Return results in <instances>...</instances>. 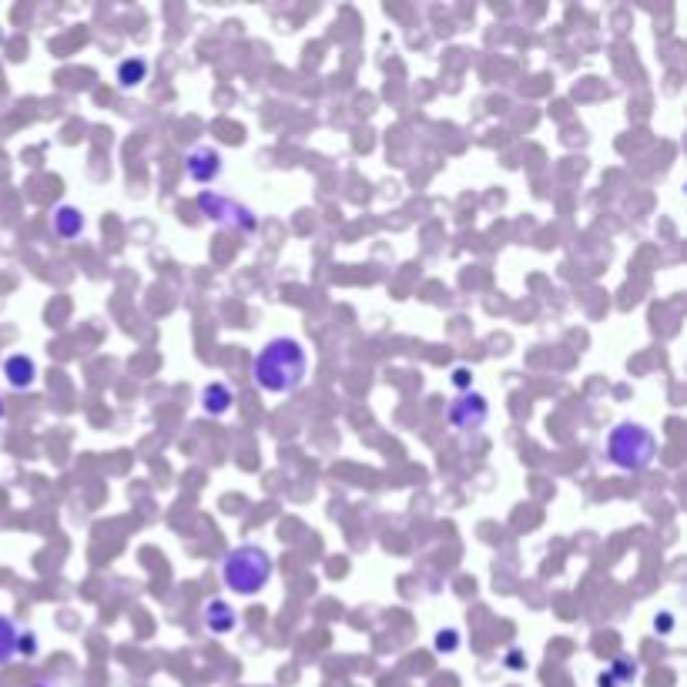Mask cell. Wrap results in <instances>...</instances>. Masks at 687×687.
<instances>
[{
  "label": "cell",
  "instance_id": "obj_14",
  "mask_svg": "<svg viewBox=\"0 0 687 687\" xmlns=\"http://www.w3.org/2000/svg\"><path fill=\"white\" fill-rule=\"evenodd\" d=\"M456 647H460V631H453V627H450V631L436 634V651H440V654H453Z\"/></svg>",
  "mask_w": 687,
  "mask_h": 687
},
{
  "label": "cell",
  "instance_id": "obj_11",
  "mask_svg": "<svg viewBox=\"0 0 687 687\" xmlns=\"http://www.w3.org/2000/svg\"><path fill=\"white\" fill-rule=\"evenodd\" d=\"M232 389H228L225 383H208L202 389V409L208 416H225L228 409H232Z\"/></svg>",
  "mask_w": 687,
  "mask_h": 687
},
{
  "label": "cell",
  "instance_id": "obj_13",
  "mask_svg": "<svg viewBox=\"0 0 687 687\" xmlns=\"http://www.w3.org/2000/svg\"><path fill=\"white\" fill-rule=\"evenodd\" d=\"M148 78V64L141 61V57H128V61L118 64V81L121 88H138L141 81Z\"/></svg>",
  "mask_w": 687,
  "mask_h": 687
},
{
  "label": "cell",
  "instance_id": "obj_6",
  "mask_svg": "<svg viewBox=\"0 0 687 687\" xmlns=\"http://www.w3.org/2000/svg\"><path fill=\"white\" fill-rule=\"evenodd\" d=\"M185 171L195 185H212V181L222 175V155L212 145H195L185 155Z\"/></svg>",
  "mask_w": 687,
  "mask_h": 687
},
{
  "label": "cell",
  "instance_id": "obj_1",
  "mask_svg": "<svg viewBox=\"0 0 687 687\" xmlns=\"http://www.w3.org/2000/svg\"><path fill=\"white\" fill-rule=\"evenodd\" d=\"M305 372H309V356H305L302 342L289 336L265 342L252 362V379L265 393H275V396L295 393L305 383Z\"/></svg>",
  "mask_w": 687,
  "mask_h": 687
},
{
  "label": "cell",
  "instance_id": "obj_4",
  "mask_svg": "<svg viewBox=\"0 0 687 687\" xmlns=\"http://www.w3.org/2000/svg\"><path fill=\"white\" fill-rule=\"evenodd\" d=\"M198 208L212 218L218 225H228V228H238V232H255V225H259V218H255L252 208H245L242 202H232L228 195H218V192H205L198 195Z\"/></svg>",
  "mask_w": 687,
  "mask_h": 687
},
{
  "label": "cell",
  "instance_id": "obj_17",
  "mask_svg": "<svg viewBox=\"0 0 687 687\" xmlns=\"http://www.w3.org/2000/svg\"><path fill=\"white\" fill-rule=\"evenodd\" d=\"M31 687H54V684H47V681H37V684H31Z\"/></svg>",
  "mask_w": 687,
  "mask_h": 687
},
{
  "label": "cell",
  "instance_id": "obj_8",
  "mask_svg": "<svg viewBox=\"0 0 687 687\" xmlns=\"http://www.w3.org/2000/svg\"><path fill=\"white\" fill-rule=\"evenodd\" d=\"M4 379L11 389L24 393V389H31L37 383V362L31 356H24V352H14V356L4 359Z\"/></svg>",
  "mask_w": 687,
  "mask_h": 687
},
{
  "label": "cell",
  "instance_id": "obj_10",
  "mask_svg": "<svg viewBox=\"0 0 687 687\" xmlns=\"http://www.w3.org/2000/svg\"><path fill=\"white\" fill-rule=\"evenodd\" d=\"M637 677V661L631 654H617L610 661L607 674H600V687H617V684H634Z\"/></svg>",
  "mask_w": 687,
  "mask_h": 687
},
{
  "label": "cell",
  "instance_id": "obj_18",
  "mask_svg": "<svg viewBox=\"0 0 687 687\" xmlns=\"http://www.w3.org/2000/svg\"><path fill=\"white\" fill-rule=\"evenodd\" d=\"M0 419H4V399H0Z\"/></svg>",
  "mask_w": 687,
  "mask_h": 687
},
{
  "label": "cell",
  "instance_id": "obj_3",
  "mask_svg": "<svg viewBox=\"0 0 687 687\" xmlns=\"http://www.w3.org/2000/svg\"><path fill=\"white\" fill-rule=\"evenodd\" d=\"M607 456H610V463L620 466V470L641 473L647 466H654L657 440L651 429L641 423H620L610 429V436H607Z\"/></svg>",
  "mask_w": 687,
  "mask_h": 687
},
{
  "label": "cell",
  "instance_id": "obj_12",
  "mask_svg": "<svg viewBox=\"0 0 687 687\" xmlns=\"http://www.w3.org/2000/svg\"><path fill=\"white\" fill-rule=\"evenodd\" d=\"M17 644H21V631H17V624L11 617L0 614V664L14 661L17 657Z\"/></svg>",
  "mask_w": 687,
  "mask_h": 687
},
{
  "label": "cell",
  "instance_id": "obj_7",
  "mask_svg": "<svg viewBox=\"0 0 687 687\" xmlns=\"http://www.w3.org/2000/svg\"><path fill=\"white\" fill-rule=\"evenodd\" d=\"M51 228L57 238H64V242H74V238L84 235V228H88V218L78 205H57L54 215H51Z\"/></svg>",
  "mask_w": 687,
  "mask_h": 687
},
{
  "label": "cell",
  "instance_id": "obj_5",
  "mask_svg": "<svg viewBox=\"0 0 687 687\" xmlns=\"http://www.w3.org/2000/svg\"><path fill=\"white\" fill-rule=\"evenodd\" d=\"M446 419H450L453 429H460V433H476V429H483V423L490 419V403H486L483 393H460L446 409Z\"/></svg>",
  "mask_w": 687,
  "mask_h": 687
},
{
  "label": "cell",
  "instance_id": "obj_16",
  "mask_svg": "<svg viewBox=\"0 0 687 687\" xmlns=\"http://www.w3.org/2000/svg\"><path fill=\"white\" fill-rule=\"evenodd\" d=\"M654 627H657V631H671V614H661V617H657Z\"/></svg>",
  "mask_w": 687,
  "mask_h": 687
},
{
  "label": "cell",
  "instance_id": "obj_9",
  "mask_svg": "<svg viewBox=\"0 0 687 687\" xmlns=\"http://www.w3.org/2000/svg\"><path fill=\"white\" fill-rule=\"evenodd\" d=\"M205 627L212 634H232L235 627H238V614H235V607L228 604V600H222V597H215V600H208L205 604Z\"/></svg>",
  "mask_w": 687,
  "mask_h": 687
},
{
  "label": "cell",
  "instance_id": "obj_2",
  "mask_svg": "<svg viewBox=\"0 0 687 687\" xmlns=\"http://www.w3.org/2000/svg\"><path fill=\"white\" fill-rule=\"evenodd\" d=\"M222 580L232 594L252 597L265 590V584L272 580V557L265 547H255V543H245V547H235L228 557L222 560Z\"/></svg>",
  "mask_w": 687,
  "mask_h": 687
},
{
  "label": "cell",
  "instance_id": "obj_15",
  "mask_svg": "<svg viewBox=\"0 0 687 687\" xmlns=\"http://www.w3.org/2000/svg\"><path fill=\"white\" fill-rule=\"evenodd\" d=\"M453 383L463 389V393H470V386H473V372L466 369V366H456L453 369Z\"/></svg>",
  "mask_w": 687,
  "mask_h": 687
}]
</instances>
